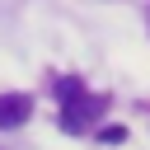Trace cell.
<instances>
[{
    "mask_svg": "<svg viewBox=\"0 0 150 150\" xmlns=\"http://www.w3.org/2000/svg\"><path fill=\"white\" fill-rule=\"evenodd\" d=\"M56 94L66 98V108H61V127H66V131H84V127H89V98H84V84L66 75V80L56 84Z\"/></svg>",
    "mask_w": 150,
    "mask_h": 150,
    "instance_id": "obj_1",
    "label": "cell"
},
{
    "mask_svg": "<svg viewBox=\"0 0 150 150\" xmlns=\"http://www.w3.org/2000/svg\"><path fill=\"white\" fill-rule=\"evenodd\" d=\"M28 112H33V98H28V94H0V127H5V131H9V127H23Z\"/></svg>",
    "mask_w": 150,
    "mask_h": 150,
    "instance_id": "obj_2",
    "label": "cell"
},
{
    "mask_svg": "<svg viewBox=\"0 0 150 150\" xmlns=\"http://www.w3.org/2000/svg\"><path fill=\"white\" fill-rule=\"evenodd\" d=\"M98 136H103V141H112V145H117V141H122V136H127V131H122V127H103V131H98Z\"/></svg>",
    "mask_w": 150,
    "mask_h": 150,
    "instance_id": "obj_3",
    "label": "cell"
}]
</instances>
